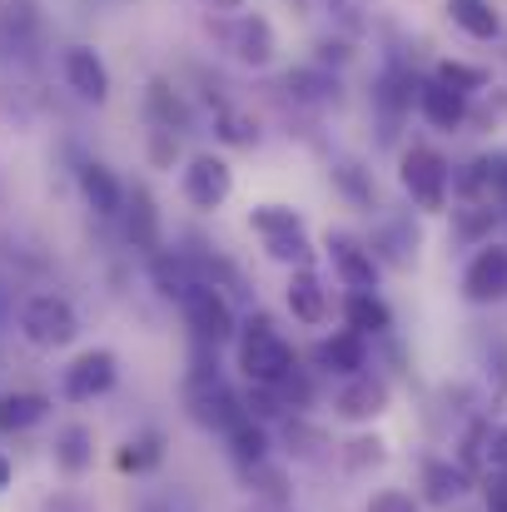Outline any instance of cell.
<instances>
[{
    "label": "cell",
    "mask_w": 507,
    "mask_h": 512,
    "mask_svg": "<svg viewBox=\"0 0 507 512\" xmlns=\"http://www.w3.org/2000/svg\"><path fill=\"white\" fill-rule=\"evenodd\" d=\"M418 115L433 130H458V125H468V95H458L438 80H418Z\"/></svg>",
    "instance_id": "obj_18"
},
{
    "label": "cell",
    "mask_w": 507,
    "mask_h": 512,
    "mask_svg": "<svg viewBox=\"0 0 507 512\" xmlns=\"http://www.w3.org/2000/svg\"><path fill=\"white\" fill-rule=\"evenodd\" d=\"M448 15L473 40H498L503 35V15L493 10V0H448Z\"/></svg>",
    "instance_id": "obj_27"
},
{
    "label": "cell",
    "mask_w": 507,
    "mask_h": 512,
    "mask_svg": "<svg viewBox=\"0 0 507 512\" xmlns=\"http://www.w3.org/2000/svg\"><path fill=\"white\" fill-rule=\"evenodd\" d=\"M334 189L338 194H343V199H348V204H353V209H373V204H378V189H373V174L363 170V165H358V160H348V155H338L334 160Z\"/></svg>",
    "instance_id": "obj_29"
},
{
    "label": "cell",
    "mask_w": 507,
    "mask_h": 512,
    "mask_svg": "<svg viewBox=\"0 0 507 512\" xmlns=\"http://www.w3.org/2000/svg\"><path fill=\"white\" fill-rule=\"evenodd\" d=\"M234 348H239V368H244V378H249V383H264V388H279V383L299 368L294 343L274 329L269 314H249V319L239 324Z\"/></svg>",
    "instance_id": "obj_1"
},
{
    "label": "cell",
    "mask_w": 507,
    "mask_h": 512,
    "mask_svg": "<svg viewBox=\"0 0 507 512\" xmlns=\"http://www.w3.org/2000/svg\"><path fill=\"white\" fill-rule=\"evenodd\" d=\"M398 179H403V189L413 194L418 209H443V204H448V189H453V165H448L438 150L413 145V150L403 155Z\"/></svg>",
    "instance_id": "obj_5"
},
{
    "label": "cell",
    "mask_w": 507,
    "mask_h": 512,
    "mask_svg": "<svg viewBox=\"0 0 507 512\" xmlns=\"http://www.w3.org/2000/svg\"><path fill=\"white\" fill-rule=\"evenodd\" d=\"M249 224H254V234L264 239V254H269L274 264L314 269V239H309V224H304L289 204H254V209H249Z\"/></svg>",
    "instance_id": "obj_2"
},
{
    "label": "cell",
    "mask_w": 507,
    "mask_h": 512,
    "mask_svg": "<svg viewBox=\"0 0 507 512\" xmlns=\"http://www.w3.org/2000/svg\"><path fill=\"white\" fill-rule=\"evenodd\" d=\"M284 90H289L299 105H314V110L338 105V95H343V85H338V75L329 65H299V70H289Z\"/></svg>",
    "instance_id": "obj_21"
},
{
    "label": "cell",
    "mask_w": 507,
    "mask_h": 512,
    "mask_svg": "<svg viewBox=\"0 0 507 512\" xmlns=\"http://www.w3.org/2000/svg\"><path fill=\"white\" fill-rule=\"evenodd\" d=\"M343 324L358 339H388L393 334V309L378 294H348L343 299Z\"/></svg>",
    "instance_id": "obj_20"
},
{
    "label": "cell",
    "mask_w": 507,
    "mask_h": 512,
    "mask_svg": "<svg viewBox=\"0 0 507 512\" xmlns=\"http://www.w3.org/2000/svg\"><path fill=\"white\" fill-rule=\"evenodd\" d=\"M80 194H85V204L100 214V219H115L120 209H125V189H120V179L105 170V165H85L80 170Z\"/></svg>",
    "instance_id": "obj_24"
},
{
    "label": "cell",
    "mask_w": 507,
    "mask_h": 512,
    "mask_svg": "<svg viewBox=\"0 0 507 512\" xmlns=\"http://www.w3.org/2000/svg\"><path fill=\"white\" fill-rule=\"evenodd\" d=\"M184 324L194 329V343H204V348H224V343L239 339V319H234V309H229V299L214 289V284H194L189 294H184Z\"/></svg>",
    "instance_id": "obj_4"
},
{
    "label": "cell",
    "mask_w": 507,
    "mask_h": 512,
    "mask_svg": "<svg viewBox=\"0 0 507 512\" xmlns=\"http://www.w3.org/2000/svg\"><path fill=\"white\" fill-rule=\"evenodd\" d=\"M368 254L378 259V269H408L418 259V224L413 219H383L368 239Z\"/></svg>",
    "instance_id": "obj_15"
},
{
    "label": "cell",
    "mask_w": 507,
    "mask_h": 512,
    "mask_svg": "<svg viewBox=\"0 0 507 512\" xmlns=\"http://www.w3.org/2000/svg\"><path fill=\"white\" fill-rule=\"evenodd\" d=\"M493 224H498V209H488V204H463V209H453V239H463V244H493Z\"/></svg>",
    "instance_id": "obj_32"
},
{
    "label": "cell",
    "mask_w": 507,
    "mask_h": 512,
    "mask_svg": "<svg viewBox=\"0 0 507 512\" xmlns=\"http://www.w3.org/2000/svg\"><path fill=\"white\" fill-rule=\"evenodd\" d=\"M115 463H120V473H135V478L155 473V468L165 463V433L145 428V433L125 438V443H120V453H115Z\"/></svg>",
    "instance_id": "obj_25"
},
{
    "label": "cell",
    "mask_w": 507,
    "mask_h": 512,
    "mask_svg": "<svg viewBox=\"0 0 507 512\" xmlns=\"http://www.w3.org/2000/svg\"><path fill=\"white\" fill-rule=\"evenodd\" d=\"M488 473H507V423L503 428H493V438H488Z\"/></svg>",
    "instance_id": "obj_41"
},
{
    "label": "cell",
    "mask_w": 507,
    "mask_h": 512,
    "mask_svg": "<svg viewBox=\"0 0 507 512\" xmlns=\"http://www.w3.org/2000/svg\"><path fill=\"white\" fill-rule=\"evenodd\" d=\"M90 463H95V428H85V423H65V428L55 433V468L70 473V478H80Z\"/></svg>",
    "instance_id": "obj_23"
},
{
    "label": "cell",
    "mask_w": 507,
    "mask_h": 512,
    "mask_svg": "<svg viewBox=\"0 0 507 512\" xmlns=\"http://www.w3.org/2000/svg\"><path fill=\"white\" fill-rule=\"evenodd\" d=\"M150 115H155V130H169V135L189 130V105L169 80H150Z\"/></svg>",
    "instance_id": "obj_31"
},
{
    "label": "cell",
    "mask_w": 507,
    "mask_h": 512,
    "mask_svg": "<svg viewBox=\"0 0 507 512\" xmlns=\"http://www.w3.org/2000/svg\"><path fill=\"white\" fill-rule=\"evenodd\" d=\"M224 443H229V453H234V463H239V468L264 463V458H269V448H274V443H269V428H264L259 418H249V413L224 433Z\"/></svg>",
    "instance_id": "obj_26"
},
{
    "label": "cell",
    "mask_w": 507,
    "mask_h": 512,
    "mask_svg": "<svg viewBox=\"0 0 507 512\" xmlns=\"http://www.w3.org/2000/svg\"><path fill=\"white\" fill-rule=\"evenodd\" d=\"M150 284L174 299V304H184V294L199 284V274H194V264H189V254H174V249H160L155 259H150Z\"/></svg>",
    "instance_id": "obj_22"
},
{
    "label": "cell",
    "mask_w": 507,
    "mask_h": 512,
    "mask_svg": "<svg viewBox=\"0 0 507 512\" xmlns=\"http://www.w3.org/2000/svg\"><path fill=\"white\" fill-rule=\"evenodd\" d=\"M184 199L194 204V209H219L229 194H234V170H229V160H219V155H194L189 165H184Z\"/></svg>",
    "instance_id": "obj_11"
},
{
    "label": "cell",
    "mask_w": 507,
    "mask_h": 512,
    "mask_svg": "<svg viewBox=\"0 0 507 512\" xmlns=\"http://www.w3.org/2000/svg\"><path fill=\"white\" fill-rule=\"evenodd\" d=\"M45 413H50L45 393H0V433H25L45 423Z\"/></svg>",
    "instance_id": "obj_28"
},
{
    "label": "cell",
    "mask_w": 507,
    "mask_h": 512,
    "mask_svg": "<svg viewBox=\"0 0 507 512\" xmlns=\"http://www.w3.org/2000/svg\"><path fill=\"white\" fill-rule=\"evenodd\" d=\"M65 85H70L80 100H95V105L110 100V70H105V60H100L90 45H70V50H65Z\"/></svg>",
    "instance_id": "obj_16"
},
{
    "label": "cell",
    "mask_w": 507,
    "mask_h": 512,
    "mask_svg": "<svg viewBox=\"0 0 507 512\" xmlns=\"http://www.w3.org/2000/svg\"><path fill=\"white\" fill-rule=\"evenodd\" d=\"M388 463V443L378 433H358L343 443V468L348 473H368V468H383Z\"/></svg>",
    "instance_id": "obj_34"
},
{
    "label": "cell",
    "mask_w": 507,
    "mask_h": 512,
    "mask_svg": "<svg viewBox=\"0 0 507 512\" xmlns=\"http://www.w3.org/2000/svg\"><path fill=\"white\" fill-rule=\"evenodd\" d=\"M368 512H423V498H413L403 488H383L368 498Z\"/></svg>",
    "instance_id": "obj_37"
},
{
    "label": "cell",
    "mask_w": 507,
    "mask_h": 512,
    "mask_svg": "<svg viewBox=\"0 0 507 512\" xmlns=\"http://www.w3.org/2000/svg\"><path fill=\"white\" fill-rule=\"evenodd\" d=\"M125 239L135 244V249H145V254H160V209H155V194L140 184L135 194H125Z\"/></svg>",
    "instance_id": "obj_19"
},
{
    "label": "cell",
    "mask_w": 507,
    "mask_h": 512,
    "mask_svg": "<svg viewBox=\"0 0 507 512\" xmlns=\"http://www.w3.org/2000/svg\"><path fill=\"white\" fill-rule=\"evenodd\" d=\"M244 473V483H249V493H259L264 503H274V508H284L294 493H289V478H284V468L279 463H254V468H239Z\"/></svg>",
    "instance_id": "obj_33"
},
{
    "label": "cell",
    "mask_w": 507,
    "mask_h": 512,
    "mask_svg": "<svg viewBox=\"0 0 507 512\" xmlns=\"http://www.w3.org/2000/svg\"><path fill=\"white\" fill-rule=\"evenodd\" d=\"M418 488H423V503L453 508V503H463L473 493V473L463 463H453V458H428L423 473H418Z\"/></svg>",
    "instance_id": "obj_13"
},
{
    "label": "cell",
    "mask_w": 507,
    "mask_h": 512,
    "mask_svg": "<svg viewBox=\"0 0 507 512\" xmlns=\"http://www.w3.org/2000/svg\"><path fill=\"white\" fill-rule=\"evenodd\" d=\"M20 334L35 343V348H65V343L80 334V319H75L70 299H60V294H35V299L20 309Z\"/></svg>",
    "instance_id": "obj_6"
},
{
    "label": "cell",
    "mask_w": 507,
    "mask_h": 512,
    "mask_svg": "<svg viewBox=\"0 0 507 512\" xmlns=\"http://www.w3.org/2000/svg\"><path fill=\"white\" fill-rule=\"evenodd\" d=\"M135 512H194V503L174 488V493H145V498L135 503Z\"/></svg>",
    "instance_id": "obj_38"
},
{
    "label": "cell",
    "mask_w": 507,
    "mask_h": 512,
    "mask_svg": "<svg viewBox=\"0 0 507 512\" xmlns=\"http://www.w3.org/2000/svg\"><path fill=\"white\" fill-rule=\"evenodd\" d=\"M314 373H329V378H353V373H363L368 368V339H358V334H348V329H338L329 339L314 343Z\"/></svg>",
    "instance_id": "obj_14"
},
{
    "label": "cell",
    "mask_w": 507,
    "mask_h": 512,
    "mask_svg": "<svg viewBox=\"0 0 507 512\" xmlns=\"http://www.w3.org/2000/svg\"><path fill=\"white\" fill-rule=\"evenodd\" d=\"M45 512H95V508H90V503H80V498H55Z\"/></svg>",
    "instance_id": "obj_43"
},
{
    "label": "cell",
    "mask_w": 507,
    "mask_h": 512,
    "mask_svg": "<svg viewBox=\"0 0 507 512\" xmlns=\"http://www.w3.org/2000/svg\"><path fill=\"white\" fill-rule=\"evenodd\" d=\"M279 512H284V508H279Z\"/></svg>",
    "instance_id": "obj_45"
},
{
    "label": "cell",
    "mask_w": 507,
    "mask_h": 512,
    "mask_svg": "<svg viewBox=\"0 0 507 512\" xmlns=\"http://www.w3.org/2000/svg\"><path fill=\"white\" fill-rule=\"evenodd\" d=\"M388 403H393V388H388V378H378L373 368L343 378L334 393V413L343 423H373V418L388 413Z\"/></svg>",
    "instance_id": "obj_7"
},
{
    "label": "cell",
    "mask_w": 507,
    "mask_h": 512,
    "mask_svg": "<svg viewBox=\"0 0 507 512\" xmlns=\"http://www.w3.org/2000/svg\"><path fill=\"white\" fill-rule=\"evenodd\" d=\"M150 155H155V165H174V155H179V140H174L169 130H155V140H150Z\"/></svg>",
    "instance_id": "obj_42"
},
{
    "label": "cell",
    "mask_w": 507,
    "mask_h": 512,
    "mask_svg": "<svg viewBox=\"0 0 507 512\" xmlns=\"http://www.w3.org/2000/svg\"><path fill=\"white\" fill-rule=\"evenodd\" d=\"M184 413H189V423H199L204 433H229L239 418H244V398L219 378V368L214 373H189V383H184Z\"/></svg>",
    "instance_id": "obj_3"
},
{
    "label": "cell",
    "mask_w": 507,
    "mask_h": 512,
    "mask_svg": "<svg viewBox=\"0 0 507 512\" xmlns=\"http://www.w3.org/2000/svg\"><path fill=\"white\" fill-rule=\"evenodd\" d=\"M229 145H254L259 140V125H249L244 115H224V130H219Z\"/></svg>",
    "instance_id": "obj_39"
},
{
    "label": "cell",
    "mask_w": 507,
    "mask_h": 512,
    "mask_svg": "<svg viewBox=\"0 0 507 512\" xmlns=\"http://www.w3.org/2000/svg\"><path fill=\"white\" fill-rule=\"evenodd\" d=\"M219 40L234 50V60H244V65H269L274 60V50H279V35H274V25L259 15V10H239L229 25H219Z\"/></svg>",
    "instance_id": "obj_8"
},
{
    "label": "cell",
    "mask_w": 507,
    "mask_h": 512,
    "mask_svg": "<svg viewBox=\"0 0 507 512\" xmlns=\"http://www.w3.org/2000/svg\"><path fill=\"white\" fill-rule=\"evenodd\" d=\"M483 508L507 512V473H488V478H483Z\"/></svg>",
    "instance_id": "obj_40"
},
{
    "label": "cell",
    "mask_w": 507,
    "mask_h": 512,
    "mask_svg": "<svg viewBox=\"0 0 507 512\" xmlns=\"http://www.w3.org/2000/svg\"><path fill=\"white\" fill-rule=\"evenodd\" d=\"M120 378V358L110 348H85L70 368H65V398L70 403H90L100 393H110Z\"/></svg>",
    "instance_id": "obj_10"
},
{
    "label": "cell",
    "mask_w": 507,
    "mask_h": 512,
    "mask_svg": "<svg viewBox=\"0 0 507 512\" xmlns=\"http://www.w3.org/2000/svg\"><path fill=\"white\" fill-rule=\"evenodd\" d=\"M324 249H329L334 274L343 279L348 294H378V274H383V269H378V259L368 254V244H358L353 234H334V229H329Z\"/></svg>",
    "instance_id": "obj_9"
},
{
    "label": "cell",
    "mask_w": 507,
    "mask_h": 512,
    "mask_svg": "<svg viewBox=\"0 0 507 512\" xmlns=\"http://www.w3.org/2000/svg\"><path fill=\"white\" fill-rule=\"evenodd\" d=\"M463 299L468 304H503L507 299V249L503 244H483L473 254V264L463 269Z\"/></svg>",
    "instance_id": "obj_12"
},
{
    "label": "cell",
    "mask_w": 507,
    "mask_h": 512,
    "mask_svg": "<svg viewBox=\"0 0 507 512\" xmlns=\"http://www.w3.org/2000/svg\"><path fill=\"white\" fill-rule=\"evenodd\" d=\"M284 299H289V314H294L299 324H309V329L329 324V289H324L319 269H294Z\"/></svg>",
    "instance_id": "obj_17"
},
{
    "label": "cell",
    "mask_w": 507,
    "mask_h": 512,
    "mask_svg": "<svg viewBox=\"0 0 507 512\" xmlns=\"http://www.w3.org/2000/svg\"><path fill=\"white\" fill-rule=\"evenodd\" d=\"M433 80H438V85H448V90H458V95H468V100H473L478 90H488V70L463 65V60H443Z\"/></svg>",
    "instance_id": "obj_35"
},
{
    "label": "cell",
    "mask_w": 507,
    "mask_h": 512,
    "mask_svg": "<svg viewBox=\"0 0 507 512\" xmlns=\"http://www.w3.org/2000/svg\"><path fill=\"white\" fill-rule=\"evenodd\" d=\"M279 433H284V448H289L294 458H304V463L324 458V448H329V433H324L319 423H309L304 413H289V418L279 423Z\"/></svg>",
    "instance_id": "obj_30"
},
{
    "label": "cell",
    "mask_w": 507,
    "mask_h": 512,
    "mask_svg": "<svg viewBox=\"0 0 507 512\" xmlns=\"http://www.w3.org/2000/svg\"><path fill=\"white\" fill-rule=\"evenodd\" d=\"M10 478H15V468H10V458H5V453H0V493H5V488H10Z\"/></svg>",
    "instance_id": "obj_44"
},
{
    "label": "cell",
    "mask_w": 507,
    "mask_h": 512,
    "mask_svg": "<svg viewBox=\"0 0 507 512\" xmlns=\"http://www.w3.org/2000/svg\"><path fill=\"white\" fill-rule=\"evenodd\" d=\"M279 398H284V408H289V413L314 408V378H309V368H294V373L279 383Z\"/></svg>",
    "instance_id": "obj_36"
}]
</instances>
